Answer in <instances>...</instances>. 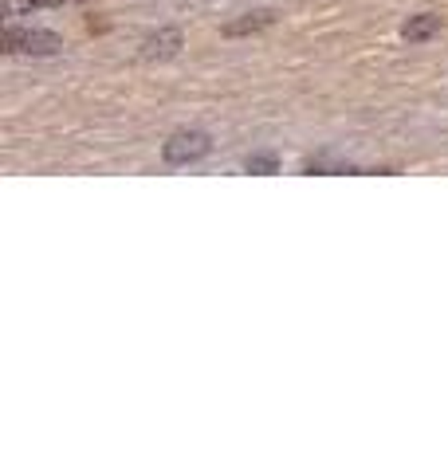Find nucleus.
Returning a JSON list of instances; mask_svg holds the SVG:
<instances>
[{
    "label": "nucleus",
    "mask_w": 448,
    "mask_h": 471,
    "mask_svg": "<svg viewBox=\"0 0 448 471\" xmlns=\"http://www.w3.org/2000/svg\"><path fill=\"white\" fill-rule=\"evenodd\" d=\"M440 32V16H432V12H421V16H409L405 24H401V35H405L409 43H421L429 40V35Z\"/></svg>",
    "instance_id": "obj_4"
},
{
    "label": "nucleus",
    "mask_w": 448,
    "mask_h": 471,
    "mask_svg": "<svg viewBox=\"0 0 448 471\" xmlns=\"http://www.w3.org/2000/svg\"><path fill=\"white\" fill-rule=\"evenodd\" d=\"M209 134L204 130H177V134L170 138V142L161 145V157L170 161V165H189V161L204 157L209 153Z\"/></svg>",
    "instance_id": "obj_1"
},
{
    "label": "nucleus",
    "mask_w": 448,
    "mask_h": 471,
    "mask_svg": "<svg viewBox=\"0 0 448 471\" xmlns=\"http://www.w3.org/2000/svg\"><path fill=\"white\" fill-rule=\"evenodd\" d=\"M60 35L43 32V28H9L4 32V51H35V55H51L60 51Z\"/></svg>",
    "instance_id": "obj_2"
},
{
    "label": "nucleus",
    "mask_w": 448,
    "mask_h": 471,
    "mask_svg": "<svg viewBox=\"0 0 448 471\" xmlns=\"http://www.w3.org/2000/svg\"><path fill=\"white\" fill-rule=\"evenodd\" d=\"M271 12L263 9V12H248L244 20H232V24H224V35H248V32H260V28H268L271 24Z\"/></svg>",
    "instance_id": "obj_5"
},
{
    "label": "nucleus",
    "mask_w": 448,
    "mask_h": 471,
    "mask_svg": "<svg viewBox=\"0 0 448 471\" xmlns=\"http://www.w3.org/2000/svg\"><path fill=\"white\" fill-rule=\"evenodd\" d=\"M275 169H279L275 153H252L248 157V173H275Z\"/></svg>",
    "instance_id": "obj_6"
},
{
    "label": "nucleus",
    "mask_w": 448,
    "mask_h": 471,
    "mask_svg": "<svg viewBox=\"0 0 448 471\" xmlns=\"http://www.w3.org/2000/svg\"><path fill=\"white\" fill-rule=\"evenodd\" d=\"M177 48H181V32L170 28V32H158L142 43V59H170L177 55Z\"/></svg>",
    "instance_id": "obj_3"
}]
</instances>
